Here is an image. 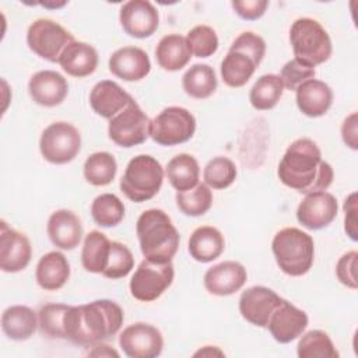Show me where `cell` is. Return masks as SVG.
I'll list each match as a JSON object with an SVG mask.
<instances>
[{
  "label": "cell",
  "instance_id": "obj_1",
  "mask_svg": "<svg viewBox=\"0 0 358 358\" xmlns=\"http://www.w3.org/2000/svg\"><path fill=\"white\" fill-rule=\"evenodd\" d=\"M277 175L285 186L303 194L326 190L334 176L330 164L322 159L317 144L308 137L291 143L278 164Z\"/></svg>",
  "mask_w": 358,
  "mask_h": 358
},
{
  "label": "cell",
  "instance_id": "obj_2",
  "mask_svg": "<svg viewBox=\"0 0 358 358\" xmlns=\"http://www.w3.org/2000/svg\"><path fill=\"white\" fill-rule=\"evenodd\" d=\"M123 319V309L110 299L69 306L64 316V334L74 344H96L115 336L120 330Z\"/></svg>",
  "mask_w": 358,
  "mask_h": 358
},
{
  "label": "cell",
  "instance_id": "obj_3",
  "mask_svg": "<svg viewBox=\"0 0 358 358\" xmlns=\"http://www.w3.org/2000/svg\"><path fill=\"white\" fill-rule=\"evenodd\" d=\"M136 234L145 259L157 263L172 262L180 238L165 211L150 208L141 213L136 222Z\"/></svg>",
  "mask_w": 358,
  "mask_h": 358
},
{
  "label": "cell",
  "instance_id": "obj_4",
  "mask_svg": "<svg viewBox=\"0 0 358 358\" xmlns=\"http://www.w3.org/2000/svg\"><path fill=\"white\" fill-rule=\"evenodd\" d=\"M271 249L281 271L291 277L306 274L313 264V239L298 228L288 227L278 231L273 238Z\"/></svg>",
  "mask_w": 358,
  "mask_h": 358
},
{
  "label": "cell",
  "instance_id": "obj_5",
  "mask_svg": "<svg viewBox=\"0 0 358 358\" xmlns=\"http://www.w3.org/2000/svg\"><path fill=\"white\" fill-rule=\"evenodd\" d=\"M289 42L295 59L306 66L316 67L327 62L333 46L327 31L313 18L302 17L292 22L289 29Z\"/></svg>",
  "mask_w": 358,
  "mask_h": 358
},
{
  "label": "cell",
  "instance_id": "obj_6",
  "mask_svg": "<svg viewBox=\"0 0 358 358\" xmlns=\"http://www.w3.org/2000/svg\"><path fill=\"white\" fill-rule=\"evenodd\" d=\"M164 175V168L154 157L140 154L129 161L120 179V190L134 203L147 201L159 192Z\"/></svg>",
  "mask_w": 358,
  "mask_h": 358
},
{
  "label": "cell",
  "instance_id": "obj_7",
  "mask_svg": "<svg viewBox=\"0 0 358 358\" xmlns=\"http://www.w3.org/2000/svg\"><path fill=\"white\" fill-rule=\"evenodd\" d=\"M196 131V119L185 108L168 106L152 120L150 137L159 145L172 147L189 141Z\"/></svg>",
  "mask_w": 358,
  "mask_h": 358
},
{
  "label": "cell",
  "instance_id": "obj_8",
  "mask_svg": "<svg viewBox=\"0 0 358 358\" xmlns=\"http://www.w3.org/2000/svg\"><path fill=\"white\" fill-rule=\"evenodd\" d=\"M73 41L76 39L67 29L49 18L35 20L27 31L28 48L52 63H59L62 53Z\"/></svg>",
  "mask_w": 358,
  "mask_h": 358
},
{
  "label": "cell",
  "instance_id": "obj_9",
  "mask_svg": "<svg viewBox=\"0 0 358 358\" xmlns=\"http://www.w3.org/2000/svg\"><path fill=\"white\" fill-rule=\"evenodd\" d=\"M39 150L42 157L56 165L71 162L81 150V134L71 123H50L41 136Z\"/></svg>",
  "mask_w": 358,
  "mask_h": 358
},
{
  "label": "cell",
  "instance_id": "obj_10",
  "mask_svg": "<svg viewBox=\"0 0 358 358\" xmlns=\"http://www.w3.org/2000/svg\"><path fill=\"white\" fill-rule=\"evenodd\" d=\"M175 277L172 262L157 263L144 259L130 280V294L141 302H151L159 298L171 287Z\"/></svg>",
  "mask_w": 358,
  "mask_h": 358
},
{
  "label": "cell",
  "instance_id": "obj_11",
  "mask_svg": "<svg viewBox=\"0 0 358 358\" xmlns=\"http://www.w3.org/2000/svg\"><path fill=\"white\" fill-rule=\"evenodd\" d=\"M151 120L133 99L123 110L109 120V138L119 147L130 148L143 144L150 136Z\"/></svg>",
  "mask_w": 358,
  "mask_h": 358
},
{
  "label": "cell",
  "instance_id": "obj_12",
  "mask_svg": "<svg viewBox=\"0 0 358 358\" xmlns=\"http://www.w3.org/2000/svg\"><path fill=\"white\" fill-rule=\"evenodd\" d=\"M119 345L130 358H155L162 352L164 338L152 324L137 322L123 329Z\"/></svg>",
  "mask_w": 358,
  "mask_h": 358
},
{
  "label": "cell",
  "instance_id": "obj_13",
  "mask_svg": "<svg viewBox=\"0 0 358 358\" xmlns=\"http://www.w3.org/2000/svg\"><path fill=\"white\" fill-rule=\"evenodd\" d=\"M338 204L336 197L326 192H313L305 194L296 208V220L308 229H322L330 225L337 217Z\"/></svg>",
  "mask_w": 358,
  "mask_h": 358
},
{
  "label": "cell",
  "instance_id": "obj_14",
  "mask_svg": "<svg viewBox=\"0 0 358 358\" xmlns=\"http://www.w3.org/2000/svg\"><path fill=\"white\" fill-rule=\"evenodd\" d=\"M282 301L273 289L255 285L242 292L239 298V312L242 317L253 326L267 327L274 309Z\"/></svg>",
  "mask_w": 358,
  "mask_h": 358
},
{
  "label": "cell",
  "instance_id": "obj_15",
  "mask_svg": "<svg viewBox=\"0 0 358 358\" xmlns=\"http://www.w3.org/2000/svg\"><path fill=\"white\" fill-rule=\"evenodd\" d=\"M119 20L123 31L138 39L151 36L159 24L158 10L147 0H130L120 7Z\"/></svg>",
  "mask_w": 358,
  "mask_h": 358
},
{
  "label": "cell",
  "instance_id": "obj_16",
  "mask_svg": "<svg viewBox=\"0 0 358 358\" xmlns=\"http://www.w3.org/2000/svg\"><path fill=\"white\" fill-rule=\"evenodd\" d=\"M32 256L29 239L10 228L6 221L0 222V268L6 273H18L24 270Z\"/></svg>",
  "mask_w": 358,
  "mask_h": 358
},
{
  "label": "cell",
  "instance_id": "obj_17",
  "mask_svg": "<svg viewBox=\"0 0 358 358\" xmlns=\"http://www.w3.org/2000/svg\"><path fill=\"white\" fill-rule=\"evenodd\" d=\"M308 326V315L282 299L270 316L267 329L273 338L281 344H287L298 338Z\"/></svg>",
  "mask_w": 358,
  "mask_h": 358
},
{
  "label": "cell",
  "instance_id": "obj_18",
  "mask_svg": "<svg viewBox=\"0 0 358 358\" xmlns=\"http://www.w3.org/2000/svg\"><path fill=\"white\" fill-rule=\"evenodd\" d=\"M248 280L243 264L234 260L221 262L210 267L204 274L206 289L217 296L232 295L239 291Z\"/></svg>",
  "mask_w": 358,
  "mask_h": 358
},
{
  "label": "cell",
  "instance_id": "obj_19",
  "mask_svg": "<svg viewBox=\"0 0 358 358\" xmlns=\"http://www.w3.org/2000/svg\"><path fill=\"white\" fill-rule=\"evenodd\" d=\"M28 92L35 103L53 108L66 99L69 94V84L60 73L53 70H41L31 77L28 83Z\"/></svg>",
  "mask_w": 358,
  "mask_h": 358
},
{
  "label": "cell",
  "instance_id": "obj_20",
  "mask_svg": "<svg viewBox=\"0 0 358 358\" xmlns=\"http://www.w3.org/2000/svg\"><path fill=\"white\" fill-rule=\"evenodd\" d=\"M151 62L148 55L137 46H123L109 57V71L124 81H138L148 76Z\"/></svg>",
  "mask_w": 358,
  "mask_h": 358
},
{
  "label": "cell",
  "instance_id": "obj_21",
  "mask_svg": "<svg viewBox=\"0 0 358 358\" xmlns=\"http://www.w3.org/2000/svg\"><path fill=\"white\" fill-rule=\"evenodd\" d=\"M46 231L50 242L63 250H73L83 238V225L78 215L67 208H60L50 214Z\"/></svg>",
  "mask_w": 358,
  "mask_h": 358
},
{
  "label": "cell",
  "instance_id": "obj_22",
  "mask_svg": "<svg viewBox=\"0 0 358 358\" xmlns=\"http://www.w3.org/2000/svg\"><path fill=\"white\" fill-rule=\"evenodd\" d=\"M131 101V95L112 80L96 83L90 94V105L92 110L109 120L123 110Z\"/></svg>",
  "mask_w": 358,
  "mask_h": 358
},
{
  "label": "cell",
  "instance_id": "obj_23",
  "mask_svg": "<svg viewBox=\"0 0 358 358\" xmlns=\"http://www.w3.org/2000/svg\"><path fill=\"white\" fill-rule=\"evenodd\" d=\"M295 92L299 110L309 117L323 116L333 103L331 88L324 81L316 78L302 83Z\"/></svg>",
  "mask_w": 358,
  "mask_h": 358
},
{
  "label": "cell",
  "instance_id": "obj_24",
  "mask_svg": "<svg viewBox=\"0 0 358 358\" xmlns=\"http://www.w3.org/2000/svg\"><path fill=\"white\" fill-rule=\"evenodd\" d=\"M59 64L69 76L83 78L96 70L98 52L87 42L73 41L62 53Z\"/></svg>",
  "mask_w": 358,
  "mask_h": 358
},
{
  "label": "cell",
  "instance_id": "obj_25",
  "mask_svg": "<svg viewBox=\"0 0 358 358\" xmlns=\"http://www.w3.org/2000/svg\"><path fill=\"white\" fill-rule=\"evenodd\" d=\"M70 277V264L67 257L57 250L43 255L35 270V280L45 291L60 289Z\"/></svg>",
  "mask_w": 358,
  "mask_h": 358
},
{
  "label": "cell",
  "instance_id": "obj_26",
  "mask_svg": "<svg viewBox=\"0 0 358 358\" xmlns=\"http://www.w3.org/2000/svg\"><path fill=\"white\" fill-rule=\"evenodd\" d=\"M225 248L222 234L210 225L196 228L189 238V253L200 263H210L221 256Z\"/></svg>",
  "mask_w": 358,
  "mask_h": 358
},
{
  "label": "cell",
  "instance_id": "obj_27",
  "mask_svg": "<svg viewBox=\"0 0 358 358\" xmlns=\"http://www.w3.org/2000/svg\"><path fill=\"white\" fill-rule=\"evenodd\" d=\"M39 326L36 313L25 305H13L4 309L1 315V330L3 333L15 341L28 340L34 336Z\"/></svg>",
  "mask_w": 358,
  "mask_h": 358
},
{
  "label": "cell",
  "instance_id": "obj_28",
  "mask_svg": "<svg viewBox=\"0 0 358 358\" xmlns=\"http://www.w3.org/2000/svg\"><path fill=\"white\" fill-rule=\"evenodd\" d=\"M155 57L159 67L166 71H178L183 69L192 57L186 36L179 34L162 36L155 48Z\"/></svg>",
  "mask_w": 358,
  "mask_h": 358
},
{
  "label": "cell",
  "instance_id": "obj_29",
  "mask_svg": "<svg viewBox=\"0 0 358 358\" xmlns=\"http://www.w3.org/2000/svg\"><path fill=\"white\" fill-rule=\"evenodd\" d=\"M165 175L178 192H186L199 183L200 166L193 155L183 152L178 154L168 162Z\"/></svg>",
  "mask_w": 358,
  "mask_h": 358
},
{
  "label": "cell",
  "instance_id": "obj_30",
  "mask_svg": "<svg viewBox=\"0 0 358 358\" xmlns=\"http://www.w3.org/2000/svg\"><path fill=\"white\" fill-rule=\"evenodd\" d=\"M112 241L99 231H91L85 235L83 250H81V264L83 267L95 274H102L109 259Z\"/></svg>",
  "mask_w": 358,
  "mask_h": 358
},
{
  "label": "cell",
  "instance_id": "obj_31",
  "mask_svg": "<svg viewBox=\"0 0 358 358\" xmlns=\"http://www.w3.org/2000/svg\"><path fill=\"white\" fill-rule=\"evenodd\" d=\"M218 81L213 67L208 64H193L182 77L185 92L194 99H206L217 90Z\"/></svg>",
  "mask_w": 358,
  "mask_h": 358
},
{
  "label": "cell",
  "instance_id": "obj_32",
  "mask_svg": "<svg viewBox=\"0 0 358 358\" xmlns=\"http://www.w3.org/2000/svg\"><path fill=\"white\" fill-rule=\"evenodd\" d=\"M256 69L257 64L248 55L229 49L221 62V77L228 87L239 88L250 80Z\"/></svg>",
  "mask_w": 358,
  "mask_h": 358
},
{
  "label": "cell",
  "instance_id": "obj_33",
  "mask_svg": "<svg viewBox=\"0 0 358 358\" xmlns=\"http://www.w3.org/2000/svg\"><path fill=\"white\" fill-rule=\"evenodd\" d=\"M284 85L277 74H264L256 80L249 92L250 105L257 110L273 109L281 99Z\"/></svg>",
  "mask_w": 358,
  "mask_h": 358
},
{
  "label": "cell",
  "instance_id": "obj_34",
  "mask_svg": "<svg viewBox=\"0 0 358 358\" xmlns=\"http://www.w3.org/2000/svg\"><path fill=\"white\" fill-rule=\"evenodd\" d=\"M116 171V159L106 151L94 152L84 162V178L92 186L109 185L115 179Z\"/></svg>",
  "mask_w": 358,
  "mask_h": 358
},
{
  "label": "cell",
  "instance_id": "obj_35",
  "mask_svg": "<svg viewBox=\"0 0 358 358\" xmlns=\"http://www.w3.org/2000/svg\"><path fill=\"white\" fill-rule=\"evenodd\" d=\"M91 215L99 227H116L124 218V204L116 194L103 193L94 199Z\"/></svg>",
  "mask_w": 358,
  "mask_h": 358
},
{
  "label": "cell",
  "instance_id": "obj_36",
  "mask_svg": "<svg viewBox=\"0 0 358 358\" xmlns=\"http://www.w3.org/2000/svg\"><path fill=\"white\" fill-rule=\"evenodd\" d=\"M296 354L299 358H338L340 355L331 338L323 330L305 333L298 341Z\"/></svg>",
  "mask_w": 358,
  "mask_h": 358
},
{
  "label": "cell",
  "instance_id": "obj_37",
  "mask_svg": "<svg viewBox=\"0 0 358 358\" xmlns=\"http://www.w3.org/2000/svg\"><path fill=\"white\" fill-rule=\"evenodd\" d=\"M175 200L178 208L185 215L199 217L210 210L213 204V193L206 183H197L190 190L176 192Z\"/></svg>",
  "mask_w": 358,
  "mask_h": 358
},
{
  "label": "cell",
  "instance_id": "obj_38",
  "mask_svg": "<svg viewBox=\"0 0 358 358\" xmlns=\"http://www.w3.org/2000/svg\"><path fill=\"white\" fill-rule=\"evenodd\" d=\"M203 179L211 189H227L236 179V166L227 157H215L204 166Z\"/></svg>",
  "mask_w": 358,
  "mask_h": 358
},
{
  "label": "cell",
  "instance_id": "obj_39",
  "mask_svg": "<svg viewBox=\"0 0 358 358\" xmlns=\"http://www.w3.org/2000/svg\"><path fill=\"white\" fill-rule=\"evenodd\" d=\"M69 305L48 303L38 312V323L41 331L50 338H66L64 334V316Z\"/></svg>",
  "mask_w": 358,
  "mask_h": 358
},
{
  "label": "cell",
  "instance_id": "obj_40",
  "mask_svg": "<svg viewBox=\"0 0 358 358\" xmlns=\"http://www.w3.org/2000/svg\"><path fill=\"white\" fill-rule=\"evenodd\" d=\"M134 267V257L131 250L120 242L112 241L108 264L102 273L103 277L117 280L126 277Z\"/></svg>",
  "mask_w": 358,
  "mask_h": 358
},
{
  "label": "cell",
  "instance_id": "obj_41",
  "mask_svg": "<svg viewBox=\"0 0 358 358\" xmlns=\"http://www.w3.org/2000/svg\"><path fill=\"white\" fill-rule=\"evenodd\" d=\"M187 45L196 57H210L218 49V36L208 25H196L187 32Z\"/></svg>",
  "mask_w": 358,
  "mask_h": 358
},
{
  "label": "cell",
  "instance_id": "obj_42",
  "mask_svg": "<svg viewBox=\"0 0 358 358\" xmlns=\"http://www.w3.org/2000/svg\"><path fill=\"white\" fill-rule=\"evenodd\" d=\"M315 77V69L303 64L298 59H291L287 62L280 73V78L282 81L284 88L289 91H295L302 83Z\"/></svg>",
  "mask_w": 358,
  "mask_h": 358
},
{
  "label": "cell",
  "instance_id": "obj_43",
  "mask_svg": "<svg viewBox=\"0 0 358 358\" xmlns=\"http://www.w3.org/2000/svg\"><path fill=\"white\" fill-rule=\"evenodd\" d=\"M229 49L248 55L259 66L266 55V42L260 35L246 31L235 38Z\"/></svg>",
  "mask_w": 358,
  "mask_h": 358
},
{
  "label": "cell",
  "instance_id": "obj_44",
  "mask_svg": "<svg viewBox=\"0 0 358 358\" xmlns=\"http://www.w3.org/2000/svg\"><path fill=\"white\" fill-rule=\"evenodd\" d=\"M357 260H358L357 250H350L344 253L336 264V275L338 281L351 289L358 288Z\"/></svg>",
  "mask_w": 358,
  "mask_h": 358
},
{
  "label": "cell",
  "instance_id": "obj_45",
  "mask_svg": "<svg viewBox=\"0 0 358 358\" xmlns=\"http://www.w3.org/2000/svg\"><path fill=\"white\" fill-rule=\"evenodd\" d=\"M231 4L235 13L242 20H248V21L260 18L266 13V8L268 7L267 0H235Z\"/></svg>",
  "mask_w": 358,
  "mask_h": 358
},
{
  "label": "cell",
  "instance_id": "obj_46",
  "mask_svg": "<svg viewBox=\"0 0 358 358\" xmlns=\"http://www.w3.org/2000/svg\"><path fill=\"white\" fill-rule=\"evenodd\" d=\"M357 210V193L352 192L344 201V229L354 242L358 241Z\"/></svg>",
  "mask_w": 358,
  "mask_h": 358
},
{
  "label": "cell",
  "instance_id": "obj_47",
  "mask_svg": "<svg viewBox=\"0 0 358 358\" xmlns=\"http://www.w3.org/2000/svg\"><path fill=\"white\" fill-rule=\"evenodd\" d=\"M341 137L345 145L351 150H358V115L352 112L341 124Z\"/></svg>",
  "mask_w": 358,
  "mask_h": 358
},
{
  "label": "cell",
  "instance_id": "obj_48",
  "mask_svg": "<svg viewBox=\"0 0 358 358\" xmlns=\"http://www.w3.org/2000/svg\"><path fill=\"white\" fill-rule=\"evenodd\" d=\"M90 355H96V357H119V354L115 350H110L109 345H95L94 351L90 352Z\"/></svg>",
  "mask_w": 358,
  "mask_h": 358
},
{
  "label": "cell",
  "instance_id": "obj_49",
  "mask_svg": "<svg viewBox=\"0 0 358 358\" xmlns=\"http://www.w3.org/2000/svg\"><path fill=\"white\" fill-rule=\"evenodd\" d=\"M199 355H201V357H214V355H220V357H222L224 355V352L222 351H220L217 347H211V345H206L203 350H199L197 352H194V357H199Z\"/></svg>",
  "mask_w": 358,
  "mask_h": 358
}]
</instances>
